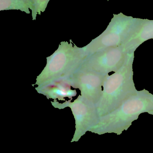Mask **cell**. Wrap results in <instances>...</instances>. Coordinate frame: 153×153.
I'll list each match as a JSON object with an SVG mask.
<instances>
[{"instance_id":"obj_1","label":"cell","mask_w":153,"mask_h":153,"mask_svg":"<svg viewBox=\"0 0 153 153\" xmlns=\"http://www.w3.org/2000/svg\"><path fill=\"white\" fill-rule=\"evenodd\" d=\"M153 110V94L146 89L138 91L117 108L100 118L91 132L102 135L114 133L118 135L126 131L142 113Z\"/></svg>"},{"instance_id":"obj_2","label":"cell","mask_w":153,"mask_h":153,"mask_svg":"<svg viewBox=\"0 0 153 153\" xmlns=\"http://www.w3.org/2000/svg\"><path fill=\"white\" fill-rule=\"evenodd\" d=\"M135 52L129 53L124 65L115 73L106 75L99 100L96 105L99 118L117 108L138 91L134 81Z\"/></svg>"},{"instance_id":"obj_3","label":"cell","mask_w":153,"mask_h":153,"mask_svg":"<svg viewBox=\"0 0 153 153\" xmlns=\"http://www.w3.org/2000/svg\"><path fill=\"white\" fill-rule=\"evenodd\" d=\"M89 55L84 48L72 42L63 41L57 49L47 58V63L36 79L37 87L60 80L69 79L80 69Z\"/></svg>"},{"instance_id":"obj_4","label":"cell","mask_w":153,"mask_h":153,"mask_svg":"<svg viewBox=\"0 0 153 153\" xmlns=\"http://www.w3.org/2000/svg\"><path fill=\"white\" fill-rule=\"evenodd\" d=\"M140 19L128 16L122 13L114 14L106 29L84 47L87 53L93 54L103 49L123 45L131 36Z\"/></svg>"},{"instance_id":"obj_5","label":"cell","mask_w":153,"mask_h":153,"mask_svg":"<svg viewBox=\"0 0 153 153\" xmlns=\"http://www.w3.org/2000/svg\"><path fill=\"white\" fill-rule=\"evenodd\" d=\"M72 99L60 103L56 100L52 102L54 108L63 109L68 107L71 108L75 120V130L71 143L78 142L82 136L88 131L91 132L93 127L99 122V117L95 104L92 103L79 95L75 100Z\"/></svg>"},{"instance_id":"obj_6","label":"cell","mask_w":153,"mask_h":153,"mask_svg":"<svg viewBox=\"0 0 153 153\" xmlns=\"http://www.w3.org/2000/svg\"><path fill=\"white\" fill-rule=\"evenodd\" d=\"M129 53L122 45L109 48L89 56L81 67L107 75L117 71L124 65Z\"/></svg>"},{"instance_id":"obj_7","label":"cell","mask_w":153,"mask_h":153,"mask_svg":"<svg viewBox=\"0 0 153 153\" xmlns=\"http://www.w3.org/2000/svg\"><path fill=\"white\" fill-rule=\"evenodd\" d=\"M106 75L81 66L68 81L72 88L80 90L82 97L96 105L101 96Z\"/></svg>"},{"instance_id":"obj_8","label":"cell","mask_w":153,"mask_h":153,"mask_svg":"<svg viewBox=\"0 0 153 153\" xmlns=\"http://www.w3.org/2000/svg\"><path fill=\"white\" fill-rule=\"evenodd\" d=\"M151 39H153V20L140 19L133 33L122 45L128 53H131Z\"/></svg>"},{"instance_id":"obj_9","label":"cell","mask_w":153,"mask_h":153,"mask_svg":"<svg viewBox=\"0 0 153 153\" xmlns=\"http://www.w3.org/2000/svg\"><path fill=\"white\" fill-rule=\"evenodd\" d=\"M72 87L67 79L57 81L35 89L38 93L43 94L47 99L65 101L66 98L72 99L77 94L76 90H72Z\"/></svg>"},{"instance_id":"obj_10","label":"cell","mask_w":153,"mask_h":153,"mask_svg":"<svg viewBox=\"0 0 153 153\" xmlns=\"http://www.w3.org/2000/svg\"><path fill=\"white\" fill-rule=\"evenodd\" d=\"M33 8L32 0H0V10H20L28 14Z\"/></svg>"},{"instance_id":"obj_11","label":"cell","mask_w":153,"mask_h":153,"mask_svg":"<svg viewBox=\"0 0 153 153\" xmlns=\"http://www.w3.org/2000/svg\"><path fill=\"white\" fill-rule=\"evenodd\" d=\"M50 0H32L33 8L32 10V17L33 20L36 19L37 14L44 12Z\"/></svg>"},{"instance_id":"obj_12","label":"cell","mask_w":153,"mask_h":153,"mask_svg":"<svg viewBox=\"0 0 153 153\" xmlns=\"http://www.w3.org/2000/svg\"><path fill=\"white\" fill-rule=\"evenodd\" d=\"M148 113H149V114H151V115H153V110L148 112Z\"/></svg>"},{"instance_id":"obj_13","label":"cell","mask_w":153,"mask_h":153,"mask_svg":"<svg viewBox=\"0 0 153 153\" xmlns=\"http://www.w3.org/2000/svg\"><path fill=\"white\" fill-rule=\"evenodd\" d=\"M108 1H109V0H108Z\"/></svg>"}]
</instances>
